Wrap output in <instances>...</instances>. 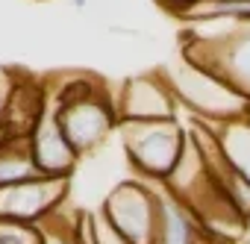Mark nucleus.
Segmentation results:
<instances>
[{"instance_id": "nucleus-1", "label": "nucleus", "mask_w": 250, "mask_h": 244, "mask_svg": "<svg viewBox=\"0 0 250 244\" xmlns=\"http://www.w3.org/2000/svg\"><path fill=\"white\" fill-rule=\"evenodd\" d=\"M50 106L65 139L80 156L97 150L109 139V133L118 130L115 97H109L103 82L94 77L62 80L59 88H53L50 94Z\"/></svg>"}, {"instance_id": "nucleus-2", "label": "nucleus", "mask_w": 250, "mask_h": 244, "mask_svg": "<svg viewBox=\"0 0 250 244\" xmlns=\"http://www.w3.org/2000/svg\"><path fill=\"white\" fill-rule=\"evenodd\" d=\"M177 97L180 106H186L191 112L194 121L203 124H227V121H238L247 115L250 100L232 88L227 80H221L218 74L191 65L188 59H183L174 68H159Z\"/></svg>"}, {"instance_id": "nucleus-3", "label": "nucleus", "mask_w": 250, "mask_h": 244, "mask_svg": "<svg viewBox=\"0 0 250 244\" xmlns=\"http://www.w3.org/2000/svg\"><path fill=\"white\" fill-rule=\"evenodd\" d=\"M121 147L130 165L139 171V180L165 183L177 168L183 147L188 142V130L180 121H121L118 124Z\"/></svg>"}, {"instance_id": "nucleus-4", "label": "nucleus", "mask_w": 250, "mask_h": 244, "mask_svg": "<svg viewBox=\"0 0 250 244\" xmlns=\"http://www.w3.org/2000/svg\"><path fill=\"white\" fill-rule=\"evenodd\" d=\"M100 212L130 244H156V229H159L156 183H147V180L118 183L106 194Z\"/></svg>"}, {"instance_id": "nucleus-5", "label": "nucleus", "mask_w": 250, "mask_h": 244, "mask_svg": "<svg viewBox=\"0 0 250 244\" xmlns=\"http://www.w3.org/2000/svg\"><path fill=\"white\" fill-rule=\"evenodd\" d=\"M71 177H33L15 185L0 188V221L12 224H39L65 206Z\"/></svg>"}, {"instance_id": "nucleus-6", "label": "nucleus", "mask_w": 250, "mask_h": 244, "mask_svg": "<svg viewBox=\"0 0 250 244\" xmlns=\"http://www.w3.org/2000/svg\"><path fill=\"white\" fill-rule=\"evenodd\" d=\"M118 124L121 121H174L177 118V97L162 71L139 74L124 82L115 97Z\"/></svg>"}, {"instance_id": "nucleus-7", "label": "nucleus", "mask_w": 250, "mask_h": 244, "mask_svg": "<svg viewBox=\"0 0 250 244\" xmlns=\"http://www.w3.org/2000/svg\"><path fill=\"white\" fill-rule=\"evenodd\" d=\"M30 150H33L36 168L44 177H71L74 168H77V162H80V153L65 139V133L59 127L56 112H53L50 103H47L44 118L39 121V127L30 136Z\"/></svg>"}, {"instance_id": "nucleus-8", "label": "nucleus", "mask_w": 250, "mask_h": 244, "mask_svg": "<svg viewBox=\"0 0 250 244\" xmlns=\"http://www.w3.org/2000/svg\"><path fill=\"white\" fill-rule=\"evenodd\" d=\"M156 191H159L156 244H215L186 203H180L162 183H156Z\"/></svg>"}, {"instance_id": "nucleus-9", "label": "nucleus", "mask_w": 250, "mask_h": 244, "mask_svg": "<svg viewBox=\"0 0 250 244\" xmlns=\"http://www.w3.org/2000/svg\"><path fill=\"white\" fill-rule=\"evenodd\" d=\"M33 177H42V171L33 162L30 139H9L0 147V188L33 180Z\"/></svg>"}, {"instance_id": "nucleus-10", "label": "nucleus", "mask_w": 250, "mask_h": 244, "mask_svg": "<svg viewBox=\"0 0 250 244\" xmlns=\"http://www.w3.org/2000/svg\"><path fill=\"white\" fill-rule=\"evenodd\" d=\"M212 130H215L227 159L232 162V168L250 180V124H247V118L227 121V124H212Z\"/></svg>"}, {"instance_id": "nucleus-11", "label": "nucleus", "mask_w": 250, "mask_h": 244, "mask_svg": "<svg viewBox=\"0 0 250 244\" xmlns=\"http://www.w3.org/2000/svg\"><path fill=\"white\" fill-rule=\"evenodd\" d=\"M0 244H42V235L36 224L0 221Z\"/></svg>"}, {"instance_id": "nucleus-12", "label": "nucleus", "mask_w": 250, "mask_h": 244, "mask_svg": "<svg viewBox=\"0 0 250 244\" xmlns=\"http://www.w3.org/2000/svg\"><path fill=\"white\" fill-rule=\"evenodd\" d=\"M159 3H162V6H165V9H168L171 15H177V18H180L183 12H188L191 6L203 3V0H159Z\"/></svg>"}, {"instance_id": "nucleus-13", "label": "nucleus", "mask_w": 250, "mask_h": 244, "mask_svg": "<svg viewBox=\"0 0 250 244\" xmlns=\"http://www.w3.org/2000/svg\"><path fill=\"white\" fill-rule=\"evenodd\" d=\"M12 80H15L12 71H0V118H3V106H6V97H9Z\"/></svg>"}, {"instance_id": "nucleus-14", "label": "nucleus", "mask_w": 250, "mask_h": 244, "mask_svg": "<svg viewBox=\"0 0 250 244\" xmlns=\"http://www.w3.org/2000/svg\"><path fill=\"white\" fill-rule=\"evenodd\" d=\"M6 142H9V136H6V130H3V127H0V147H3Z\"/></svg>"}, {"instance_id": "nucleus-15", "label": "nucleus", "mask_w": 250, "mask_h": 244, "mask_svg": "<svg viewBox=\"0 0 250 244\" xmlns=\"http://www.w3.org/2000/svg\"><path fill=\"white\" fill-rule=\"evenodd\" d=\"M244 118H247V124H250V109H247V115H244Z\"/></svg>"}]
</instances>
